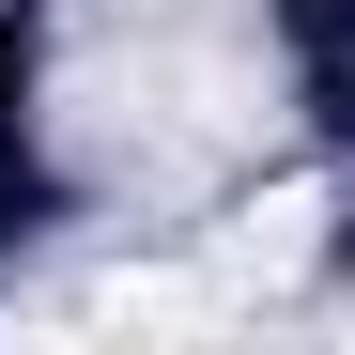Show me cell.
<instances>
[{
  "label": "cell",
  "mask_w": 355,
  "mask_h": 355,
  "mask_svg": "<svg viewBox=\"0 0 355 355\" xmlns=\"http://www.w3.org/2000/svg\"><path fill=\"white\" fill-rule=\"evenodd\" d=\"M309 248H324V186H309V170H293V186H263L248 216H232V263H248V278H293Z\"/></svg>",
  "instance_id": "cell-1"
}]
</instances>
